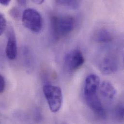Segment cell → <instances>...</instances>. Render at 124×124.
<instances>
[{"label":"cell","instance_id":"4","mask_svg":"<svg viewBox=\"0 0 124 124\" xmlns=\"http://www.w3.org/2000/svg\"><path fill=\"white\" fill-rule=\"evenodd\" d=\"M43 92L51 111L53 113L59 112L63 101L61 88L58 86L47 85L43 87Z\"/></svg>","mask_w":124,"mask_h":124},{"label":"cell","instance_id":"12","mask_svg":"<svg viewBox=\"0 0 124 124\" xmlns=\"http://www.w3.org/2000/svg\"><path fill=\"white\" fill-rule=\"evenodd\" d=\"M6 27V20L4 15L0 12V36L4 32Z\"/></svg>","mask_w":124,"mask_h":124},{"label":"cell","instance_id":"5","mask_svg":"<svg viewBox=\"0 0 124 124\" xmlns=\"http://www.w3.org/2000/svg\"><path fill=\"white\" fill-rule=\"evenodd\" d=\"M85 63V58L80 50L75 49L67 53L64 59L66 70L73 72L78 70Z\"/></svg>","mask_w":124,"mask_h":124},{"label":"cell","instance_id":"9","mask_svg":"<svg viewBox=\"0 0 124 124\" xmlns=\"http://www.w3.org/2000/svg\"><path fill=\"white\" fill-rule=\"evenodd\" d=\"M94 40L99 43H108L113 39L111 33L105 29H100L98 30L93 36Z\"/></svg>","mask_w":124,"mask_h":124},{"label":"cell","instance_id":"17","mask_svg":"<svg viewBox=\"0 0 124 124\" xmlns=\"http://www.w3.org/2000/svg\"><path fill=\"white\" fill-rule=\"evenodd\" d=\"M32 1L37 4H41L44 2V0H33Z\"/></svg>","mask_w":124,"mask_h":124},{"label":"cell","instance_id":"3","mask_svg":"<svg viewBox=\"0 0 124 124\" xmlns=\"http://www.w3.org/2000/svg\"><path fill=\"white\" fill-rule=\"evenodd\" d=\"M22 22L25 28L34 33H38L42 30V16L38 11L33 8H27L23 11Z\"/></svg>","mask_w":124,"mask_h":124},{"label":"cell","instance_id":"15","mask_svg":"<svg viewBox=\"0 0 124 124\" xmlns=\"http://www.w3.org/2000/svg\"><path fill=\"white\" fill-rule=\"evenodd\" d=\"M11 0H0V4L5 6H8Z\"/></svg>","mask_w":124,"mask_h":124},{"label":"cell","instance_id":"7","mask_svg":"<svg viewBox=\"0 0 124 124\" xmlns=\"http://www.w3.org/2000/svg\"><path fill=\"white\" fill-rule=\"evenodd\" d=\"M8 40L5 49L6 56L10 60L16 59L17 55L16 40L14 31L10 29L8 32Z\"/></svg>","mask_w":124,"mask_h":124},{"label":"cell","instance_id":"13","mask_svg":"<svg viewBox=\"0 0 124 124\" xmlns=\"http://www.w3.org/2000/svg\"><path fill=\"white\" fill-rule=\"evenodd\" d=\"M9 13L10 16L15 20L18 19L20 16V11L18 9V8L16 7H14L12 8L9 11Z\"/></svg>","mask_w":124,"mask_h":124},{"label":"cell","instance_id":"11","mask_svg":"<svg viewBox=\"0 0 124 124\" xmlns=\"http://www.w3.org/2000/svg\"><path fill=\"white\" fill-rule=\"evenodd\" d=\"M116 118L119 121H123L124 119V106L122 103L118 104L115 110Z\"/></svg>","mask_w":124,"mask_h":124},{"label":"cell","instance_id":"8","mask_svg":"<svg viewBox=\"0 0 124 124\" xmlns=\"http://www.w3.org/2000/svg\"><path fill=\"white\" fill-rule=\"evenodd\" d=\"M99 91L101 96L107 101L113 100L116 97L117 91L114 86L109 81H103L100 85Z\"/></svg>","mask_w":124,"mask_h":124},{"label":"cell","instance_id":"2","mask_svg":"<svg viewBox=\"0 0 124 124\" xmlns=\"http://www.w3.org/2000/svg\"><path fill=\"white\" fill-rule=\"evenodd\" d=\"M54 38L59 40L72 32L75 25L74 18L70 16H53L51 19Z\"/></svg>","mask_w":124,"mask_h":124},{"label":"cell","instance_id":"16","mask_svg":"<svg viewBox=\"0 0 124 124\" xmlns=\"http://www.w3.org/2000/svg\"><path fill=\"white\" fill-rule=\"evenodd\" d=\"M17 2L18 3V4L22 6V7H25L26 6L27 4V1L26 0H17Z\"/></svg>","mask_w":124,"mask_h":124},{"label":"cell","instance_id":"10","mask_svg":"<svg viewBox=\"0 0 124 124\" xmlns=\"http://www.w3.org/2000/svg\"><path fill=\"white\" fill-rule=\"evenodd\" d=\"M56 3L64 7L72 9H77L81 6V1L73 0H56Z\"/></svg>","mask_w":124,"mask_h":124},{"label":"cell","instance_id":"6","mask_svg":"<svg viewBox=\"0 0 124 124\" xmlns=\"http://www.w3.org/2000/svg\"><path fill=\"white\" fill-rule=\"evenodd\" d=\"M98 67L102 73L111 75L115 73L118 69V62L116 56L108 53L102 57L98 64Z\"/></svg>","mask_w":124,"mask_h":124},{"label":"cell","instance_id":"1","mask_svg":"<svg viewBox=\"0 0 124 124\" xmlns=\"http://www.w3.org/2000/svg\"><path fill=\"white\" fill-rule=\"evenodd\" d=\"M100 85V80L97 75H88L85 79L84 97L86 104L94 113L100 117H104L105 110L98 95Z\"/></svg>","mask_w":124,"mask_h":124},{"label":"cell","instance_id":"14","mask_svg":"<svg viewBox=\"0 0 124 124\" xmlns=\"http://www.w3.org/2000/svg\"><path fill=\"white\" fill-rule=\"evenodd\" d=\"M5 82L3 77L0 74V93L3 92L5 89Z\"/></svg>","mask_w":124,"mask_h":124}]
</instances>
